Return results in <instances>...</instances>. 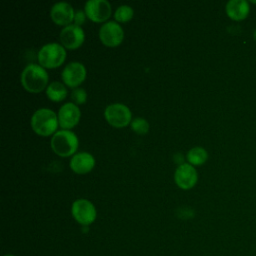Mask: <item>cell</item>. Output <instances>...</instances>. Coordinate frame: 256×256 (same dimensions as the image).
<instances>
[{"label": "cell", "mask_w": 256, "mask_h": 256, "mask_svg": "<svg viewBox=\"0 0 256 256\" xmlns=\"http://www.w3.org/2000/svg\"><path fill=\"white\" fill-rule=\"evenodd\" d=\"M48 82V74L45 69L38 64H28L21 73V83L30 92L43 90Z\"/></svg>", "instance_id": "obj_1"}, {"label": "cell", "mask_w": 256, "mask_h": 256, "mask_svg": "<svg viewBox=\"0 0 256 256\" xmlns=\"http://www.w3.org/2000/svg\"><path fill=\"white\" fill-rule=\"evenodd\" d=\"M58 117L55 112L48 108H40L36 110L31 117L32 129L41 136L52 134L58 125Z\"/></svg>", "instance_id": "obj_2"}, {"label": "cell", "mask_w": 256, "mask_h": 256, "mask_svg": "<svg viewBox=\"0 0 256 256\" xmlns=\"http://www.w3.org/2000/svg\"><path fill=\"white\" fill-rule=\"evenodd\" d=\"M51 147L56 154L66 157L76 151L78 139L70 130H59L51 138Z\"/></svg>", "instance_id": "obj_3"}, {"label": "cell", "mask_w": 256, "mask_h": 256, "mask_svg": "<svg viewBox=\"0 0 256 256\" xmlns=\"http://www.w3.org/2000/svg\"><path fill=\"white\" fill-rule=\"evenodd\" d=\"M37 56L41 66L53 68L60 66L64 62L66 51L62 45L52 42L43 45L40 48Z\"/></svg>", "instance_id": "obj_4"}, {"label": "cell", "mask_w": 256, "mask_h": 256, "mask_svg": "<svg viewBox=\"0 0 256 256\" xmlns=\"http://www.w3.org/2000/svg\"><path fill=\"white\" fill-rule=\"evenodd\" d=\"M71 213L74 219L83 226H88L96 219V209L87 199H77L72 203Z\"/></svg>", "instance_id": "obj_5"}, {"label": "cell", "mask_w": 256, "mask_h": 256, "mask_svg": "<svg viewBox=\"0 0 256 256\" xmlns=\"http://www.w3.org/2000/svg\"><path fill=\"white\" fill-rule=\"evenodd\" d=\"M106 120L114 127H124L131 120L130 109L122 103L109 104L104 111Z\"/></svg>", "instance_id": "obj_6"}, {"label": "cell", "mask_w": 256, "mask_h": 256, "mask_svg": "<svg viewBox=\"0 0 256 256\" xmlns=\"http://www.w3.org/2000/svg\"><path fill=\"white\" fill-rule=\"evenodd\" d=\"M124 33L122 27L115 21L104 23L99 30V37L106 46H116L121 43Z\"/></svg>", "instance_id": "obj_7"}, {"label": "cell", "mask_w": 256, "mask_h": 256, "mask_svg": "<svg viewBox=\"0 0 256 256\" xmlns=\"http://www.w3.org/2000/svg\"><path fill=\"white\" fill-rule=\"evenodd\" d=\"M86 76V70L82 63L73 61L69 62L62 70L61 77L66 85L69 87H77L83 82Z\"/></svg>", "instance_id": "obj_8"}, {"label": "cell", "mask_w": 256, "mask_h": 256, "mask_svg": "<svg viewBox=\"0 0 256 256\" xmlns=\"http://www.w3.org/2000/svg\"><path fill=\"white\" fill-rule=\"evenodd\" d=\"M85 13L95 22L106 20L111 14V5L107 0H88L85 3Z\"/></svg>", "instance_id": "obj_9"}, {"label": "cell", "mask_w": 256, "mask_h": 256, "mask_svg": "<svg viewBox=\"0 0 256 256\" xmlns=\"http://www.w3.org/2000/svg\"><path fill=\"white\" fill-rule=\"evenodd\" d=\"M60 40L64 47L68 49H75L83 43L84 31L76 24H69L64 26V28L61 30Z\"/></svg>", "instance_id": "obj_10"}, {"label": "cell", "mask_w": 256, "mask_h": 256, "mask_svg": "<svg viewBox=\"0 0 256 256\" xmlns=\"http://www.w3.org/2000/svg\"><path fill=\"white\" fill-rule=\"evenodd\" d=\"M174 180L180 188L189 189L197 182V172L191 164L182 163L175 170Z\"/></svg>", "instance_id": "obj_11"}, {"label": "cell", "mask_w": 256, "mask_h": 256, "mask_svg": "<svg viewBox=\"0 0 256 256\" xmlns=\"http://www.w3.org/2000/svg\"><path fill=\"white\" fill-rule=\"evenodd\" d=\"M52 20L58 25H69L74 20L75 12L72 6L64 1L55 3L50 10Z\"/></svg>", "instance_id": "obj_12"}, {"label": "cell", "mask_w": 256, "mask_h": 256, "mask_svg": "<svg viewBox=\"0 0 256 256\" xmlns=\"http://www.w3.org/2000/svg\"><path fill=\"white\" fill-rule=\"evenodd\" d=\"M80 118V110L71 102L63 104L58 111V121L62 128H71L77 124Z\"/></svg>", "instance_id": "obj_13"}, {"label": "cell", "mask_w": 256, "mask_h": 256, "mask_svg": "<svg viewBox=\"0 0 256 256\" xmlns=\"http://www.w3.org/2000/svg\"><path fill=\"white\" fill-rule=\"evenodd\" d=\"M95 164L93 156L87 152H80L72 156L70 160V168L79 174L89 172Z\"/></svg>", "instance_id": "obj_14"}, {"label": "cell", "mask_w": 256, "mask_h": 256, "mask_svg": "<svg viewBox=\"0 0 256 256\" xmlns=\"http://www.w3.org/2000/svg\"><path fill=\"white\" fill-rule=\"evenodd\" d=\"M225 10L229 18L240 21L248 16L250 7L249 3L245 0H230L227 2Z\"/></svg>", "instance_id": "obj_15"}, {"label": "cell", "mask_w": 256, "mask_h": 256, "mask_svg": "<svg viewBox=\"0 0 256 256\" xmlns=\"http://www.w3.org/2000/svg\"><path fill=\"white\" fill-rule=\"evenodd\" d=\"M46 94L48 98L53 101H61L67 95V89L61 82L53 81L47 86Z\"/></svg>", "instance_id": "obj_16"}, {"label": "cell", "mask_w": 256, "mask_h": 256, "mask_svg": "<svg viewBox=\"0 0 256 256\" xmlns=\"http://www.w3.org/2000/svg\"><path fill=\"white\" fill-rule=\"evenodd\" d=\"M187 160L191 165H201L203 164L207 158V151L202 147H193L187 152Z\"/></svg>", "instance_id": "obj_17"}, {"label": "cell", "mask_w": 256, "mask_h": 256, "mask_svg": "<svg viewBox=\"0 0 256 256\" xmlns=\"http://www.w3.org/2000/svg\"><path fill=\"white\" fill-rule=\"evenodd\" d=\"M133 13L134 11L129 5H121L115 10L114 17L119 22H126L132 18Z\"/></svg>", "instance_id": "obj_18"}, {"label": "cell", "mask_w": 256, "mask_h": 256, "mask_svg": "<svg viewBox=\"0 0 256 256\" xmlns=\"http://www.w3.org/2000/svg\"><path fill=\"white\" fill-rule=\"evenodd\" d=\"M131 128L138 134H145L149 129V124L144 118L136 117L131 121Z\"/></svg>", "instance_id": "obj_19"}, {"label": "cell", "mask_w": 256, "mask_h": 256, "mask_svg": "<svg viewBox=\"0 0 256 256\" xmlns=\"http://www.w3.org/2000/svg\"><path fill=\"white\" fill-rule=\"evenodd\" d=\"M87 94L83 88H74L71 92V99L75 104H83L86 101Z\"/></svg>", "instance_id": "obj_20"}, {"label": "cell", "mask_w": 256, "mask_h": 256, "mask_svg": "<svg viewBox=\"0 0 256 256\" xmlns=\"http://www.w3.org/2000/svg\"><path fill=\"white\" fill-rule=\"evenodd\" d=\"M85 16H86V13H84L82 10H77L75 12V15H74L75 24L78 25V26L83 24L84 21H85Z\"/></svg>", "instance_id": "obj_21"}, {"label": "cell", "mask_w": 256, "mask_h": 256, "mask_svg": "<svg viewBox=\"0 0 256 256\" xmlns=\"http://www.w3.org/2000/svg\"><path fill=\"white\" fill-rule=\"evenodd\" d=\"M4 256H15V255H13V254H6V255H4Z\"/></svg>", "instance_id": "obj_22"}, {"label": "cell", "mask_w": 256, "mask_h": 256, "mask_svg": "<svg viewBox=\"0 0 256 256\" xmlns=\"http://www.w3.org/2000/svg\"><path fill=\"white\" fill-rule=\"evenodd\" d=\"M252 3H256V1H252Z\"/></svg>", "instance_id": "obj_23"}]
</instances>
